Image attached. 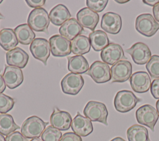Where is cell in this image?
Segmentation results:
<instances>
[{"mask_svg":"<svg viewBox=\"0 0 159 141\" xmlns=\"http://www.w3.org/2000/svg\"><path fill=\"white\" fill-rule=\"evenodd\" d=\"M0 141H6V139L1 134H0Z\"/></svg>","mask_w":159,"mask_h":141,"instance_id":"obj_43","label":"cell"},{"mask_svg":"<svg viewBox=\"0 0 159 141\" xmlns=\"http://www.w3.org/2000/svg\"><path fill=\"white\" fill-rule=\"evenodd\" d=\"M30 141H42V139H39V138H34V139H32Z\"/></svg>","mask_w":159,"mask_h":141,"instance_id":"obj_44","label":"cell"},{"mask_svg":"<svg viewBox=\"0 0 159 141\" xmlns=\"http://www.w3.org/2000/svg\"><path fill=\"white\" fill-rule=\"evenodd\" d=\"M19 128L20 127L15 123L11 115L0 114V134L7 136Z\"/></svg>","mask_w":159,"mask_h":141,"instance_id":"obj_29","label":"cell"},{"mask_svg":"<svg viewBox=\"0 0 159 141\" xmlns=\"http://www.w3.org/2000/svg\"><path fill=\"white\" fill-rule=\"evenodd\" d=\"M96 83H104L111 80V69L109 65L101 61H95L86 73Z\"/></svg>","mask_w":159,"mask_h":141,"instance_id":"obj_7","label":"cell"},{"mask_svg":"<svg viewBox=\"0 0 159 141\" xmlns=\"http://www.w3.org/2000/svg\"><path fill=\"white\" fill-rule=\"evenodd\" d=\"M14 100L9 96L0 93V112L6 114L14 107Z\"/></svg>","mask_w":159,"mask_h":141,"instance_id":"obj_32","label":"cell"},{"mask_svg":"<svg viewBox=\"0 0 159 141\" xmlns=\"http://www.w3.org/2000/svg\"><path fill=\"white\" fill-rule=\"evenodd\" d=\"M48 122L43 121L40 117L33 116L26 119L21 127V134L27 139L39 138Z\"/></svg>","mask_w":159,"mask_h":141,"instance_id":"obj_2","label":"cell"},{"mask_svg":"<svg viewBox=\"0 0 159 141\" xmlns=\"http://www.w3.org/2000/svg\"><path fill=\"white\" fill-rule=\"evenodd\" d=\"M49 24V15L47 11L42 7L31 11L27 18V24L36 32H43L47 34Z\"/></svg>","mask_w":159,"mask_h":141,"instance_id":"obj_1","label":"cell"},{"mask_svg":"<svg viewBox=\"0 0 159 141\" xmlns=\"http://www.w3.org/2000/svg\"><path fill=\"white\" fill-rule=\"evenodd\" d=\"M14 31L19 43L22 45H29L35 39V33L27 24L17 26Z\"/></svg>","mask_w":159,"mask_h":141,"instance_id":"obj_26","label":"cell"},{"mask_svg":"<svg viewBox=\"0 0 159 141\" xmlns=\"http://www.w3.org/2000/svg\"><path fill=\"white\" fill-rule=\"evenodd\" d=\"M156 107H157V112H158V116H159V99L157 101V103H156Z\"/></svg>","mask_w":159,"mask_h":141,"instance_id":"obj_42","label":"cell"},{"mask_svg":"<svg viewBox=\"0 0 159 141\" xmlns=\"http://www.w3.org/2000/svg\"><path fill=\"white\" fill-rule=\"evenodd\" d=\"M83 31V27L75 18H70L59 29L60 35L69 40H73L75 37L81 35Z\"/></svg>","mask_w":159,"mask_h":141,"instance_id":"obj_21","label":"cell"},{"mask_svg":"<svg viewBox=\"0 0 159 141\" xmlns=\"http://www.w3.org/2000/svg\"><path fill=\"white\" fill-rule=\"evenodd\" d=\"M5 139L6 141H28V139L18 131L13 132L7 135Z\"/></svg>","mask_w":159,"mask_h":141,"instance_id":"obj_34","label":"cell"},{"mask_svg":"<svg viewBox=\"0 0 159 141\" xmlns=\"http://www.w3.org/2000/svg\"><path fill=\"white\" fill-rule=\"evenodd\" d=\"M71 122V116L68 112L61 111L56 107L53 109L50 116V124L52 127L59 130H66L70 129Z\"/></svg>","mask_w":159,"mask_h":141,"instance_id":"obj_18","label":"cell"},{"mask_svg":"<svg viewBox=\"0 0 159 141\" xmlns=\"http://www.w3.org/2000/svg\"><path fill=\"white\" fill-rule=\"evenodd\" d=\"M143 2L145 4L154 7L156 4L159 3V0H143Z\"/></svg>","mask_w":159,"mask_h":141,"instance_id":"obj_39","label":"cell"},{"mask_svg":"<svg viewBox=\"0 0 159 141\" xmlns=\"http://www.w3.org/2000/svg\"><path fill=\"white\" fill-rule=\"evenodd\" d=\"M137 122L142 125L149 127L154 131L155 125L158 119L157 111L150 104H144L137 109L135 112Z\"/></svg>","mask_w":159,"mask_h":141,"instance_id":"obj_6","label":"cell"},{"mask_svg":"<svg viewBox=\"0 0 159 141\" xmlns=\"http://www.w3.org/2000/svg\"><path fill=\"white\" fill-rule=\"evenodd\" d=\"M30 51L32 56L45 65H47V60L50 53L49 42L43 38H36L30 43Z\"/></svg>","mask_w":159,"mask_h":141,"instance_id":"obj_12","label":"cell"},{"mask_svg":"<svg viewBox=\"0 0 159 141\" xmlns=\"http://www.w3.org/2000/svg\"><path fill=\"white\" fill-rule=\"evenodd\" d=\"M110 141H125V140L124 139H122V138H121L120 137H117L114 138L113 139H112Z\"/></svg>","mask_w":159,"mask_h":141,"instance_id":"obj_41","label":"cell"},{"mask_svg":"<svg viewBox=\"0 0 159 141\" xmlns=\"http://www.w3.org/2000/svg\"><path fill=\"white\" fill-rule=\"evenodd\" d=\"M101 27L107 33L117 34L121 29V17L117 13L107 12L102 16Z\"/></svg>","mask_w":159,"mask_h":141,"instance_id":"obj_14","label":"cell"},{"mask_svg":"<svg viewBox=\"0 0 159 141\" xmlns=\"http://www.w3.org/2000/svg\"><path fill=\"white\" fill-rule=\"evenodd\" d=\"M127 137L129 141H150L147 129L139 124H134L127 129Z\"/></svg>","mask_w":159,"mask_h":141,"instance_id":"obj_28","label":"cell"},{"mask_svg":"<svg viewBox=\"0 0 159 141\" xmlns=\"http://www.w3.org/2000/svg\"><path fill=\"white\" fill-rule=\"evenodd\" d=\"M27 4L32 8H39L45 4V0H26Z\"/></svg>","mask_w":159,"mask_h":141,"instance_id":"obj_37","label":"cell"},{"mask_svg":"<svg viewBox=\"0 0 159 141\" xmlns=\"http://www.w3.org/2000/svg\"><path fill=\"white\" fill-rule=\"evenodd\" d=\"M4 19V16L0 14V19Z\"/></svg>","mask_w":159,"mask_h":141,"instance_id":"obj_46","label":"cell"},{"mask_svg":"<svg viewBox=\"0 0 159 141\" xmlns=\"http://www.w3.org/2000/svg\"><path fill=\"white\" fill-rule=\"evenodd\" d=\"M100 55L103 62L109 65H114L119 61L127 59L122 47L114 43H110L106 47L101 51Z\"/></svg>","mask_w":159,"mask_h":141,"instance_id":"obj_10","label":"cell"},{"mask_svg":"<svg viewBox=\"0 0 159 141\" xmlns=\"http://www.w3.org/2000/svg\"><path fill=\"white\" fill-rule=\"evenodd\" d=\"M132 64L127 60H121L111 68V82L124 83L127 81L132 75Z\"/></svg>","mask_w":159,"mask_h":141,"instance_id":"obj_11","label":"cell"},{"mask_svg":"<svg viewBox=\"0 0 159 141\" xmlns=\"http://www.w3.org/2000/svg\"><path fill=\"white\" fill-rule=\"evenodd\" d=\"M2 2V0H0V4H1Z\"/></svg>","mask_w":159,"mask_h":141,"instance_id":"obj_47","label":"cell"},{"mask_svg":"<svg viewBox=\"0 0 159 141\" xmlns=\"http://www.w3.org/2000/svg\"><path fill=\"white\" fill-rule=\"evenodd\" d=\"M130 54L134 62L137 65H144L150 60L151 52L148 47L144 43L137 42L130 48L125 50Z\"/></svg>","mask_w":159,"mask_h":141,"instance_id":"obj_13","label":"cell"},{"mask_svg":"<svg viewBox=\"0 0 159 141\" xmlns=\"http://www.w3.org/2000/svg\"><path fill=\"white\" fill-rule=\"evenodd\" d=\"M62 136L60 130L49 125L45 128L41 135L42 141H60Z\"/></svg>","mask_w":159,"mask_h":141,"instance_id":"obj_30","label":"cell"},{"mask_svg":"<svg viewBox=\"0 0 159 141\" xmlns=\"http://www.w3.org/2000/svg\"><path fill=\"white\" fill-rule=\"evenodd\" d=\"M84 85L83 78L80 74L70 73L65 75L61 81L62 91L70 95L77 94Z\"/></svg>","mask_w":159,"mask_h":141,"instance_id":"obj_8","label":"cell"},{"mask_svg":"<svg viewBox=\"0 0 159 141\" xmlns=\"http://www.w3.org/2000/svg\"><path fill=\"white\" fill-rule=\"evenodd\" d=\"M68 70L71 73H86L89 70L87 60L82 55H75L68 57Z\"/></svg>","mask_w":159,"mask_h":141,"instance_id":"obj_23","label":"cell"},{"mask_svg":"<svg viewBox=\"0 0 159 141\" xmlns=\"http://www.w3.org/2000/svg\"><path fill=\"white\" fill-rule=\"evenodd\" d=\"M140 101V99L132 91L122 90L117 93L114 99V105L117 111L124 113L133 109Z\"/></svg>","mask_w":159,"mask_h":141,"instance_id":"obj_3","label":"cell"},{"mask_svg":"<svg viewBox=\"0 0 159 141\" xmlns=\"http://www.w3.org/2000/svg\"><path fill=\"white\" fill-rule=\"evenodd\" d=\"M151 80L149 75L145 71H136L130 78V84L134 92L144 93L147 92L151 86Z\"/></svg>","mask_w":159,"mask_h":141,"instance_id":"obj_15","label":"cell"},{"mask_svg":"<svg viewBox=\"0 0 159 141\" xmlns=\"http://www.w3.org/2000/svg\"><path fill=\"white\" fill-rule=\"evenodd\" d=\"M146 69L153 78H159V55H153L146 64Z\"/></svg>","mask_w":159,"mask_h":141,"instance_id":"obj_31","label":"cell"},{"mask_svg":"<svg viewBox=\"0 0 159 141\" xmlns=\"http://www.w3.org/2000/svg\"><path fill=\"white\" fill-rule=\"evenodd\" d=\"M89 39L92 48L96 52L102 50L109 44L107 34L101 30H94L90 33Z\"/></svg>","mask_w":159,"mask_h":141,"instance_id":"obj_25","label":"cell"},{"mask_svg":"<svg viewBox=\"0 0 159 141\" xmlns=\"http://www.w3.org/2000/svg\"><path fill=\"white\" fill-rule=\"evenodd\" d=\"M6 85L9 89H14L20 85L24 80L20 68L12 66H6L2 75Z\"/></svg>","mask_w":159,"mask_h":141,"instance_id":"obj_17","label":"cell"},{"mask_svg":"<svg viewBox=\"0 0 159 141\" xmlns=\"http://www.w3.org/2000/svg\"><path fill=\"white\" fill-rule=\"evenodd\" d=\"M19 43L14 31L10 28H4L0 31V45L6 51L16 48Z\"/></svg>","mask_w":159,"mask_h":141,"instance_id":"obj_24","label":"cell"},{"mask_svg":"<svg viewBox=\"0 0 159 141\" xmlns=\"http://www.w3.org/2000/svg\"><path fill=\"white\" fill-rule=\"evenodd\" d=\"M6 57L7 65L19 68H25L29 61L28 54L19 47H16L7 52Z\"/></svg>","mask_w":159,"mask_h":141,"instance_id":"obj_20","label":"cell"},{"mask_svg":"<svg viewBox=\"0 0 159 141\" xmlns=\"http://www.w3.org/2000/svg\"><path fill=\"white\" fill-rule=\"evenodd\" d=\"M71 127L73 132L80 137H86L93 131L91 121L79 112L72 120Z\"/></svg>","mask_w":159,"mask_h":141,"instance_id":"obj_16","label":"cell"},{"mask_svg":"<svg viewBox=\"0 0 159 141\" xmlns=\"http://www.w3.org/2000/svg\"><path fill=\"white\" fill-rule=\"evenodd\" d=\"M76 18L83 27L89 29L92 31H94L99 19L98 14L88 7H83L80 9L76 14Z\"/></svg>","mask_w":159,"mask_h":141,"instance_id":"obj_19","label":"cell"},{"mask_svg":"<svg viewBox=\"0 0 159 141\" xmlns=\"http://www.w3.org/2000/svg\"><path fill=\"white\" fill-rule=\"evenodd\" d=\"M50 51L54 57H62L71 52V42L61 35H55L49 39Z\"/></svg>","mask_w":159,"mask_h":141,"instance_id":"obj_9","label":"cell"},{"mask_svg":"<svg viewBox=\"0 0 159 141\" xmlns=\"http://www.w3.org/2000/svg\"><path fill=\"white\" fill-rule=\"evenodd\" d=\"M60 141H82V139L74 132H66L62 135Z\"/></svg>","mask_w":159,"mask_h":141,"instance_id":"obj_35","label":"cell"},{"mask_svg":"<svg viewBox=\"0 0 159 141\" xmlns=\"http://www.w3.org/2000/svg\"><path fill=\"white\" fill-rule=\"evenodd\" d=\"M153 14L155 20L159 22V3L153 7Z\"/></svg>","mask_w":159,"mask_h":141,"instance_id":"obj_38","label":"cell"},{"mask_svg":"<svg viewBox=\"0 0 159 141\" xmlns=\"http://www.w3.org/2000/svg\"><path fill=\"white\" fill-rule=\"evenodd\" d=\"M83 114L91 121L99 122L107 125L108 111L104 104L94 101H89L85 106Z\"/></svg>","mask_w":159,"mask_h":141,"instance_id":"obj_4","label":"cell"},{"mask_svg":"<svg viewBox=\"0 0 159 141\" xmlns=\"http://www.w3.org/2000/svg\"><path fill=\"white\" fill-rule=\"evenodd\" d=\"M135 29L140 34L150 37L159 30V23L150 14H142L136 18Z\"/></svg>","mask_w":159,"mask_h":141,"instance_id":"obj_5","label":"cell"},{"mask_svg":"<svg viewBox=\"0 0 159 141\" xmlns=\"http://www.w3.org/2000/svg\"><path fill=\"white\" fill-rule=\"evenodd\" d=\"M150 92L155 99H159V78L155 79L152 82Z\"/></svg>","mask_w":159,"mask_h":141,"instance_id":"obj_36","label":"cell"},{"mask_svg":"<svg viewBox=\"0 0 159 141\" xmlns=\"http://www.w3.org/2000/svg\"><path fill=\"white\" fill-rule=\"evenodd\" d=\"M6 84L3 80L2 76L0 74V93H2L6 89Z\"/></svg>","mask_w":159,"mask_h":141,"instance_id":"obj_40","label":"cell"},{"mask_svg":"<svg viewBox=\"0 0 159 141\" xmlns=\"http://www.w3.org/2000/svg\"><path fill=\"white\" fill-rule=\"evenodd\" d=\"M71 17V14L67 7L63 4H58L50 11L49 18L51 22L57 26L61 25Z\"/></svg>","mask_w":159,"mask_h":141,"instance_id":"obj_22","label":"cell"},{"mask_svg":"<svg viewBox=\"0 0 159 141\" xmlns=\"http://www.w3.org/2000/svg\"><path fill=\"white\" fill-rule=\"evenodd\" d=\"M91 43L88 37L80 35L71 42V49L73 53L76 55H82L89 52Z\"/></svg>","mask_w":159,"mask_h":141,"instance_id":"obj_27","label":"cell"},{"mask_svg":"<svg viewBox=\"0 0 159 141\" xmlns=\"http://www.w3.org/2000/svg\"><path fill=\"white\" fill-rule=\"evenodd\" d=\"M86 4L89 9L95 12H100L106 7L107 0H87Z\"/></svg>","mask_w":159,"mask_h":141,"instance_id":"obj_33","label":"cell"},{"mask_svg":"<svg viewBox=\"0 0 159 141\" xmlns=\"http://www.w3.org/2000/svg\"><path fill=\"white\" fill-rule=\"evenodd\" d=\"M116 2H119V3H120V4H123V3H125V2H129V1H116Z\"/></svg>","mask_w":159,"mask_h":141,"instance_id":"obj_45","label":"cell"}]
</instances>
